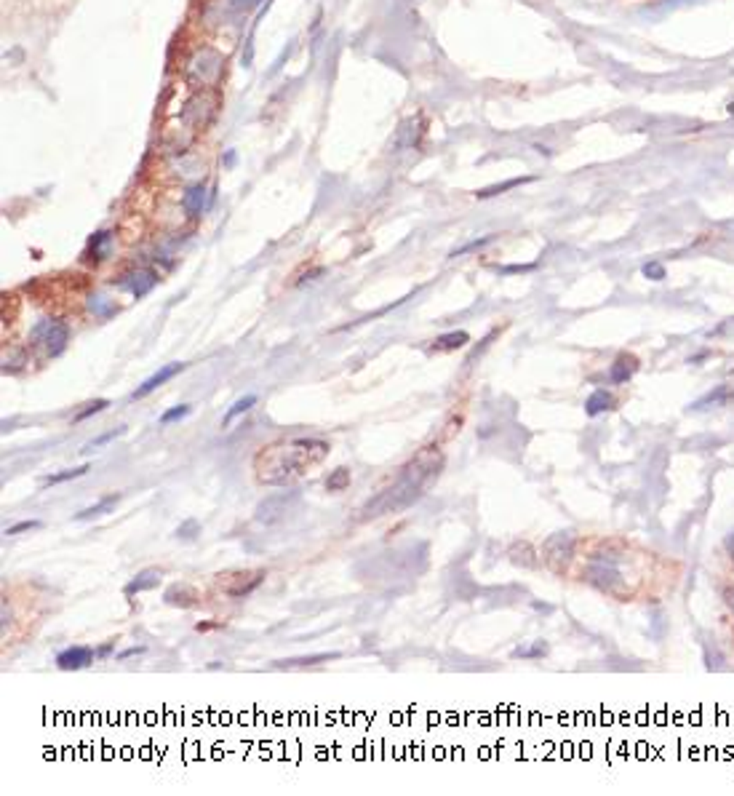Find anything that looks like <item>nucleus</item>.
Masks as SVG:
<instances>
[{
	"instance_id": "nucleus-25",
	"label": "nucleus",
	"mask_w": 734,
	"mask_h": 796,
	"mask_svg": "<svg viewBox=\"0 0 734 796\" xmlns=\"http://www.w3.org/2000/svg\"><path fill=\"white\" fill-rule=\"evenodd\" d=\"M732 393H729V385H718L715 390H711L708 396H702L700 401H694L692 409H708L711 404H721V401H729Z\"/></svg>"
},
{
	"instance_id": "nucleus-43",
	"label": "nucleus",
	"mask_w": 734,
	"mask_h": 796,
	"mask_svg": "<svg viewBox=\"0 0 734 796\" xmlns=\"http://www.w3.org/2000/svg\"><path fill=\"white\" fill-rule=\"evenodd\" d=\"M110 654H112V641H107L97 650V657H110Z\"/></svg>"
},
{
	"instance_id": "nucleus-28",
	"label": "nucleus",
	"mask_w": 734,
	"mask_h": 796,
	"mask_svg": "<svg viewBox=\"0 0 734 796\" xmlns=\"http://www.w3.org/2000/svg\"><path fill=\"white\" fill-rule=\"evenodd\" d=\"M107 407H110V401H107V398H97V401L86 404V409H81V411L75 414V423H83V420H88V417H94V414L104 411Z\"/></svg>"
},
{
	"instance_id": "nucleus-27",
	"label": "nucleus",
	"mask_w": 734,
	"mask_h": 796,
	"mask_svg": "<svg viewBox=\"0 0 734 796\" xmlns=\"http://www.w3.org/2000/svg\"><path fill=\"white\" fill-rule=\"evenodd\" d=\"M190 411H192V407H187V404H179V407L166 409L163 414H161V425H171V423H179V420H184V417H187Z\"/></svg>"
},
{
	"instance_id": "nucleus-13",
	"label": "nucleus",
	"mask_w": 734,
	"mask_h": 796,
	"mask_svg": "<svg viewBox=\"0 0 734 796\" xmlns=\"http://www.w3.org/2000/svg\"><path fill=\"white\" fill-rule=\"evenodd\" d=\"M161 570H155V567H150V570H142L137 572V577L134 580H128L126 583V588H123V593L131 599V596H137V593H144V591H155L158 588V583H161Z\"/></svg>"
},
{
	"instance_id": "nucleus-23",
	"label": "nucleus",
	"mask_w": 734,
	"mask_h": 796,
	"mask_svg": "<svg viewBox=\"0 0 734 796\" xmlns=\"http://www.w3.org/2000/svg\"><path fill=\"white\" fill-rule=\"evenodd\" d=\"M257 401H259V398H257L254 393H248V396H244V398H238V401H235L232 407L227 409L225 420H222V428H230V423H232L235 417H241V414H246V411H248V409H251V407H257Z\"/></svg>"
},
{
	"instance_id": "nucleus-45",
	"label": "nucleus",
	"mask_w": 734,
	"mask_h": 796,
	"mask_svg": "<svg viewBox=\"0 0 734 796\" xmlns=\"http://www.w3.org/2000/svg\"><path fill=\"white\" fill-rule=\"evenodd\" d=\"M711 353H700V356H694V358H689V364H702L705 358H708Z\"/></svg>"
},
{
	"instance_id": "nucleus-9",
	"label": "nucleus",
	"mask_w": 734,
	"mask_h": 796,
	"mask_svg": "<svg viewBox=\"0 0 734 796\" xmlns=\"http://www.w3.org/2000/svg\"><path fill=\"white\" fill-rule=\"evenodd\" d=\"M94 657H97V650H91V647H83V644L67 647L57 654V668L59 671H83L94 663Z\"/></svg>"
},
{
	"instance_id": "nucleus-34",
	"label": "nucleus",
	"mask_w": 734,
	"mask_h": 796,
	"mask_svg": "<svg viewBox=\"0 0 734 796\" xmlns=\"http://www.w3.org/2000/svg\"><path fill=\"white\" fill-rule=\"evenodd\" d=\"M195 534H201V527H198V521H195V518L184 521L182 527L177 530V537H182V540H192Z\"/></svg>"
},
{
	"instance_id": "nucleus-2",
	"label": "nucleus",
	"mask_w": 734,
	"mask_h": 796,
	"mask_svg": "<svg viewBox=\"0 0 734 796\" xmlns=\"http://www.w3.org/2000/svg\"><path fill=\"white\" fill-rule=\"evenodd\" d=\"M328 441L324 438H284L254 457V473L257 481L267 487H286L288 481L305 476L310 468L324 463L328 454Z\"/></svg>"
},
{
	"instance_id": "nucleus-10",
	"label": "nucleus",
	"mask_w": 734,
	"mask_h": 796,
	"mask_svg": "<svg viewBox=\"0 0 734 796\" xmlns=\"http://www.w3.org/2000/svg\"><path fill=\"white\" fill-rule=\"evenodd\" d=\"M184 369H187V364H182V361H177V364H166V367H161L152 377H147L139 388L131 393V398L134 401H139V398H144V396H150L152 390H158L163 382H168V380H174L177 374H182Z\"/></svg>"
},
{
	"instance_id": "nucleus-3",
	"label": "nucleus",
	"mask_w": 734,
	"mask_h": 796,
	"mask_svg": "<svg viewBox=\"0 0 734 796\" xmlns=\"http://www.w3.org/2000/svg\"><path fill=\"white\" fill-rule=\"evenodd\" d=\"M70 345V327L59 318H41L30 329V347L41 358H57Z\"/></svg>"
},
{
	"instance_id": "nucleus-44",
	"label": "nucleus",
	"mask_w": 734,
	"mask_h": 796,
	"mask_svg": "<svg viewBox=\"0 0 734 796\" xmlns=\"http://www.w3.org/2000/svg\"><path fill=\"white\" fill-rule=\"evenodd\" d=\"M214 628H222V623H198V631H214Z\"/></svg>"
},
{
	"instance_id": "nucleus-22",
	"label": "nucleus",
	"mask_w": 734,
	"mask_h": 796,
	"mask_svg": "<svg viewBox=\"0 0 734 796\" xmlns=\"http://www.w3.org/2000/svg\"><path fill=\"white\" fill-rule=\"evenodd\" d=\"M88 310L97 316V318H110V316H115L118 313V305L115 302H110L107 297H102V294H91L88 297Z\"/></svg>"
},
{
	"instance_id": "nucleus-36",
	"label": "nucleus",
	"mask_w": 734,
	"mask_h": 796,
	"mask_svg": "<svg viewBox=\"0 0 734 796\" xmlns=\"http://www.w3.org/2000/svg\"><path fill=\"white\" fill-rule=\"evenodd\" d=\"M123 430H126V428H115V430H110V433H104V436H99V438H94V441L86 447V449H99V447H104L107 441H112L115 436H121Z\"/></svg>"
},
{
	"instance_id": "nucleus-17",
	"label": "nucleus",
	"mask_w": 734,
	"mask_h": 796,
	"mask_svg": "<svg viewBox=\"0 0 734 796\" xmlns=\"http://www.w3.org/2000/svg\"><path fill=\"white\" fill-rule=\"evenodd\" d=\"M614 396L609 393V390H593L591 396L585 398V414L588 417H598V414H604V411H609V409H614Z\"/></svg>"
},
{
	"instance_id": "nucleus-16",
	"label": "nucleus",
	"mask_w": 734,
	"mask_h": 796,
	"mask_svg": "<svg viewBox=\"0 0 734 796\" xmlns=\"http://www.w3.org/2000/svg\"><path fill=\"white\" fill-rule=\"evenodd\" d=\"M635 369H638V358L622 353V356H617V361L609 367V380H612L614 385H625L633 374H635Z\"/></svg>"
},
{
	"instance_id": "nucleus-31",
	"label": "nucleus",
	"mask_w": 734,
	"mask_h": 796,
	"mask_svg": "<svg viewBox=\"0 0 734 796\" xmlns=\"http://www.w3.org/2000/svg\"><path fill=\"white\" fill-rule=\"evenodd\" d=\"M494 241V235H484V238H475V241H470V244H465L462 249H457V251H451V257H462V254H468V251H475V249H484L486 244H491Z\"/></svg>"
},
{
	"instance_id": "nucleus-15",
	"label": "nucleus",
	"mask_w": 734,
	"mask_h": 796,
	"mask_svg": "<svg viewBox=\"0 0 734 796\" xmlns=\"http://www.w3.org/2000/svg\"><path fill=\"white\" fill-rule=\"evenodd\" d=\"M265 580V572H244L238 574V585H227L225 593L230 599H246L248 593H254Z\"/></svg>"
},
{
	"instance_id": "nucleus-32",
	"label": "nucleus",
	"mask_w": 734,
	"mask_h": 796,
	"mask_svg": "<svg viewBox=\"0 0 734 796\" xmlns=\"http://www.w3.org/2000/svg\"><path fill=\"white\" fill-rule=\"evenodd\" d=\"M27 364V356H24V350H19L17 353V358H8L6 356V364H3V374H14V371H19L21 367Z\"/></svg>"
},
{
	"instance_id": "nucleus-35",
	"label": "nucleus",
	"mask_w": 734,
	"mask_h": 796,
	"mask_svg": "<svg viewBox=\"0 0 734 796\" xmlns=\"http://www.w3.org/2000/svg\"><path fill=\"white\" fill-rule=\"evenodd\" d=\"M30 530H41V521H19V524H14V527H6V534L8 537H14V534H21V532H30Z\"/></svg>"
},
{
	"instance_id": "nucleus-46",
	"label": "nucleus",
	"mask_w": 734,
	"mask_h": 796,
	"mask_svg": "<svg viewBox=\"0 0 734 796\" xmlns=\"http://www.w3.org/2000/svg\"><path fill=\"white\" fill-rule=\"evenodd\" d=\"M232 164H235V153L230 150V153L225 155V166H232Z\"/></svg>"
},
{
	"instance_id": "nucleus-19",
	"label": "nucleus",
	"mask_w": 734,
	"mask_h": 796,
	"mask_svg": "<svg viewBox=\"0 0 734 796\" xmlns=\"http://www.w3.org/2000/svg\"><path fill=\"white\" fill-rule=\"evenodd\" d=\"M118 500H121V494H118V492H112V494L102 497L97 505H91V508H83L81 513H75V521H91V518H99V516H104V513L112 511Z\"/></svg>"
},
{
	"instance_id": "nucleus-12",
	"label": "nucleus",
	"mask_w": 734,
	"mask_h": 796,
	"mask_svg": "<svg viewBox=\"0 0 734 796\" xmlns=\"http://www.w3.org/2000/svg\"><path fill=\"white\" fill-rule=\"evenodd\" d=\"M112 230H99V233H94L91 238H88V244H86V251H83V260L86 262H94V265H99L104 257L110 254V244H112Z\"/></svg>"
},
{
	"instance_id": "nucleus-26",
	"label": "nucleus",
	"mask_w": 734,
	"mask_h": 796,
	"mask_svg": "<svg viewBox=\"0 0 734 796\" xmlns=\"http://www.w3.org/2000/svg\"><path fill=\"white\" fill-rule=\"evenodd\" d=\"M531 182V177H515V179H508V182L502 184H491V187H484V190H478L475 195L478 198H491V195H499V193H505V190H513V187H521V184Z\"/></svg>"
},
{
	"instance_id": "nucleus-6",
	"label": "nucleus",
	"mask_w": 734,
	"mask_h": 796,
	"mask_svg": "<svg viewBox=\"0 0 734 796\" xmlns=\"http://www.w3.org/2000/svg\"><path fill=\"white\" fill-rule=\"evenodd\" d=\"M542 556H545V561H548V567H550L553 572H561L569 564L571 556H574V534H571V532H555V534H550V537L545 540V545H542Z\"/></svg>"
},
{
	"instance_id": "nucleus-30",
	"label": "nucleus",
	"mask_w": 734,
	"mask_h": 796,
	"mask_svg": "<svg viewBox=\"0 0 734 796\" xmlns=\"http://www.w3.org/2000/svg\"><path fill=\"white\" fill-rule=\"evenodd\" d=\"M641 273H644V278H649V281H665V278H668V270H665L662 262H646V265L641 267Z\"/></svg>"
},
{
	"instance_id": "nucleus-18",
	"label": "nucleus",
	"mask_w": 734,
	"mask_h": 796,
	"mask_svg": "<svg viewBox=\"0 0 734 796\" xmlns=\"http://www.w3.org/2000/svg\"><path fill=\"white\" fill-rule=\"evenodd\" d=\"M328 660H339V652H321V654H305V657H288V660H278L275 668H307V666H318V663H328Z\"/></svg>"
},
{
	"instance_id": "nucleus-21",
	"label": "nucleus",
	"mask_w": 734,
	"mask_h": 796,
	"mask_svg": "<svg viewBox=\"0 0 734 796\" xmlns=\"http://www.w3.org/2000/svg\"><path fill=\"white\" fill-rule=\"evenodd\" d=\"M91 470V465L88 463H83V465H78V468H70V470H59V473H51V476H46L43 478V487H57V484H64V481H72V478H81V476H86Z\"/></svg>"
},
{
	"instance_id": "nucleus-40",
	"label": "nucleus",
	"mask_w": 734,
	"mask_h": 796,
	"mask_svg": "<svg viewBox=\"0 0 734 796\" xmlns=\"http://www.w3.org/2000/svg\"><path fill=\"white\" fill-rule=\"evenodd\" d=\"M144 647H128V650H123V652H118V660H128V657H134V654H142Z\"/></svg>"
},
{
	"instance_id": "nucleus-7",
	"label": "nucleus",
	"mask_w": 734,
	"mask_h": 796,
	"mask_svg": "<svg viewBox=\"0 0 734 796\" xmlns=\"http://www.w3.org/2000/svg\"><path fill=\"white\" fill-rule=\"evenodd\" d=\"M299 500V492H278V494H270L265 497L259 505H257V521L259 524H275L281 521L286 513L291 511V505Z\"/></svg>"
},
{
	"instance_id": "nucleus-11",
	"label": "nucleus",
	"mask_w": 734,
	"mask_h": 796,
	"mask_svg": "<svg viewBox=\"0 0 734 796\" xmlns=\"http://www.w3.org/2000/svg\"><path fill=\"white\" fill-rule=\"evenodd\" d=\"M211 193H206V187L201 182L198 184H190L187 190H184L182 195V208L187 217H201L206 208L211 206Z\"/></svg>"
},
{
	"instance_id": "nucleus-4",
	"label": "nucleus",
	"mask_w": 734,
	"mask_h": 796,
	"mask_svg": "<svg viewBox=\"0 0 734 796\" xmlns=\"http://www.w3.org/2000/svg\"><path fill=\"white\" fill-rule=\"evenodd\" d=\"M222 54L211 46H204L187 59V81L195 86H214L222 75Z\"/></svg>"
},
{
	"instance_id": "nucleus-5",
	"label": "nucleus",
	"mask_w": 734,
	"mask_h": 796,
	"mask_svg": "<svg viewBox=\"0 0 734 796\" xmlns=\"http://www.w3.org/2000/svg\"><path fill=\"white\" fill-rule=\"evenodd\" d=\"M217 104H219L217 94L198 91V94H192V97L184 102L179 118H182L184 126H190V128H195V131H204L206 126L214 121V115H217Z\"/></svg>"
},
{
	"instance_id": "nucleus-42",
	"label": "nucleus",
	"mask_w": 734,
	"mask_h": 796,
	"mask_svg": "<svg viewBox=\"0 0 734 796\" xmlns=\"http://www.w3.org/2000/svg\"><path fill=\"white\" fill-rule=\"evenodd\" d=\"M724 601H726V607H729V610H732V612H734V585H732V588H726V591H724Z\"/></svg>"
},
{
	"instance_id": "nucleus-33",
	"label": "nucleus",
	"mask_w": 734,
	"mask_h": 796,
	"mask_svg": "<svg viewBox=\"0 0 734 796\" xmlns=\"http://www.w3.org/2000/svg\"><path fill=\"white\" fill-rule=\"evenodd\" d=\"M542 654H548V644H545V641H537L531 650H515L513 657H531V660H534V657H542Z\"/></svg>"
},
{
	"instance_id": "nucleus-39",
	"label": "nucleus",
	"mask_w": 734,
	"mask_h": 796,
	"mask_svg": "<svg viewBox=\"0 0 734 796\" xmlns=\"http://www.w3.org/2000/svg\"><path fill=\"white\" fill-rule=\"evenodd\" d=\"M8 623H11V607H8V599H3V633L8 631Z\"/></svg>"
},
{
	"instance_id": "nucleus-20",
	"label": "nucleus",
	"mask_w": 734,
	"mask_h": 796,
	"mask_svg": "<svg viewBox=\"0 0 734 796\" xmlns=\"http://www.w3.org/2000/svg\"><path fill=\"white\" fill-rule=\"evenodd\" d=\"M470 342V334L468 331H449V334H441V337H435V342H433V350H438V353H451V350H459V347H465Z\"/></svg>"
},
{
	"instance_id": "nucleus-1",
	"label": "nucleus",
	"mask_w": 734,
	"mask_h": 796,
	"mask_svg": "<svg viewBox=\"0 0 734 796\" xmlns=\"http://www.w3.org/2000/svg\"><path fill=\"white\" fill-rule=\"evenodd\" d=\"M441 470H444V452L438 447L419 449L404 465L401 478L393 487L379 492L377 497H371L366 505L361 508V518L368 521V518H379V516H388V513H401L411 508L425 494L430 484L441 476Z\"/></svg>"
},
{
	"instance_id": "nucleus-8",
	"label": "nucleus",
	"mask_w": 734,
	"mask_h": 796,
	"mask_svg": "<svg viewBox=\"0 0 734 796\" xmlns=\"http://www.w3.org/2000/svg\"><path fill=\"white\" fill-rule=\"evenodd\" d=\"M158 281H161L158 270H152V267H139V270H131V273L121 275V281H118V289H126V291H131V297H134V300H142V297H147V294H150V291L158 286Z\"/></svg>"
},
{
	"instance_id": "nucleus-14",
	"label": "nucleus",
	"mask_w": 734,
	"mask_h": 796,
	"mask_svg": "<svg viewBox=\"0 0 734 796\" xmlns=\"http://www.w3.org/2000/svg\"><path fill=\"white\" fill-rule=\"evenodd\" d=\"M198 599H201V596H198V591H195V588H190V585H184V583H174V585H168V588H166V593H163L166 604H171V607H182V610L192 607Z\"/></svg>"
},
{
	"instance_id": "nucleus-41",
	"label": "nucleus",
	"mask_w": 734,
	"mask_h": 796,
	"mask_svg": "<svg viewBox=\"0 0 734 796\" xmlns=\"http://www.w3.org/2000/svg\"><path fill=\"white\" fill-rule=\"evenodd\" d=\"M724 548H726V553L732 556V561H734V530L726 534V540H724Z\"/></svg>"
},
{
	"instance_id": "nucleus-24",
	"label": "nucleus",
	"mask_w": 734,
	"mask_h": 796,
	"mask_svg": "<svg viewBox=\"0 0 734 796\" xmlns=\"http://www.w3.org/2000/svg\"><path fill=\"white\" fill-rule=\"evenodd\" d=\"M350 481H353L350 468H345V465H342V468H334L326 478V489L328 492H345L347 487H350Z\"/></svg>"
},
{
	"instance_id": "nucleus-37",
	"label": "nucleus",
	"mask_w": 734,
	"mask_h": 796,
	"mask_svg": "<svg viewBox=\"0 0 734 796\" xmlns=\"http://www.w3.org/2000/svg\"><path fill=\"white\" fill-rule=\"evenodd\" d=\"M262 0H230V6L232 8H238V11H251V8H257Z\"/></svg>"
},
{
	"instance_id": "nucleus-38",
	"label": "nucleus",
	"mask_w": 734,
	"mask_h": 796,
	"mask_svg": "<svg viewBox=\"0 0 734 796\" xmlns=\"http://www.w3.org/2000/svg\"><path fill=\"white\" fill-rule=\"evenodd\" d=\"M529 270H534V265H513V267H502L499 273H502V275H510V273H529Z\"/></svg>"
},
{
	"instance_id": "nucleus-29",
	"label": "nucleus",
	"mask_w": 734,
	"mask_h": 796,
	"mask_svg": "<svg viewBox=\"0 0 734 796\" xmlns=\"http://www.w3.org/2000/svg\"><path fill=\"white\" fill-rule=\"evenodd\" d=\"M411 126H414V121H406L404 126H401V131H398V147H414V144H417L419 128L411 131Z\"/></svg>"
}]
</instances>
